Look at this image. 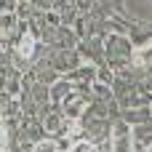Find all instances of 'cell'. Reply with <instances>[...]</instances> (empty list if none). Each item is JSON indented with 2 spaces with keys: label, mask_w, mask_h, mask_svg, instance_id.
Wrapping results in <instances>:
<instances>
[{
  "label": "cell",
  "mask_w": 152,
  "mask_h": 152,
  "mask_svg": "<svg viewBox=\"0 0 152 152\" xmlns=\"http://www.w3.org/2000/svg\"><path fill=\"white\" fill-rule=\"evenodd\" d=\"M61 115L67 118V120H77L80 118V112H83V107H86V94L80 91V88H72L64 99H61Z\"/></svg>",
  "instance_id": "obj_1"
},
{
  "label": "cell",
  "mask_w": 152,
  "mask_h": 152,
  "mask_svg": "<svg viewBox=\"0 0 152 152\" xmlns=\"http://www.w3.org/2000/svg\"><path fill=\"white\" fill-rule=\"evenodd\" d=\"M75 64H77L75 51H59L53 56V69H75Z\"/></svg>",
  "instance_id": "obj_2"
},
{
  "label": "cell",
  "mask_w": 152,
  "mask_h": 152,
  "mask_svg": "<svg viewBox=\"0 0 152 152\" xmlns=\"http://www.w3.org/2000/svg\"><path fill=\"white\" fill-rule=\"evenodd\" d=\"M16 53L24 56V59H29V56L35 53V37H32L29 32H24V35L16 40Z\"/></svg>",
  "instance_id": "obj_3"
},
{
  "label": "cell",
  "mask_w": 152,
  "mask_h": 152,
  "mask_svg": "<svg viewBox=\"0 0 152 152\" xmlns=\"http://www.w3.org/2000/svg\"><path fill=\"white\" fill-rule=\"evenodd\" d=\"M115 45H110L107 48V56L112 59V61H123L126 59V53H128V48H126V43L123 40H112Z\"/></svg>",
  "instance_id": "obj_4"
},
{
  "label": "cell",
  "mask_w": 152,
  "mask_h": 152,
  "mask_svg": "<svg viewBox=\"0 0 152 152\" xmlns=\"http://www.w3.org/2000/svg\"><path fill=\"white\" fill-rule=\"evenodd\" d=\"M69 91H72V86H69V83H56V86H53V91H51V96H53L56 102H61Z\"/></svg>",
  "instance_id": "obj_5"
},
{
  "label": "cell",
  "mask_w": 152,
  "mask_h": 152,
  "mask_svg": "<svg viewBox=\"0 0 152 152\" xmlns=\"http://www.w3.org/2000/svg\"><path fill=\"white\" fill-rule=\"evenodd\" d=\"M13 24H16V16H13V13H0V29H3V32H8Z\"/></svg>",
  "instance_id": "obj_6"
},
{
  "label": "cell",
  "mask_w": 152,
  "mask_h": 152,
  "mask_svg": "<svg viewBox=\"0 0 152 152\" xmlns=\"http://www.w3.org/2000/svg\"><path fill=\"white\" fill-rule=\"evenodd\" d=\"M72 152H99V150H96L91 142H75V144H72Z\"/></svg>",
  "instance_id": "obj_7"
},
{
  "label": "cell",
  "mask_w": 152,
  "mask_h": 152,
  "mask_svg": "<svg viewBox=\"0 0 152 152\" xmlns=\"http://www.w3.org/2000/svg\"><path fill=\"white\" fill-rule=\"evenodd\" d=\"M35 152H59V147L53 142H37L35 144Z\"/></svg>",
  "instance_id": "obj_8"
},
{
  "label": "cell",
  "mask_w": 152,
  "mask_h": 152,
  "mask_svg": "<svg viewBox=\"0 0 152 152\" xmlns=\"http://www.w3.org/2000/svg\"><path fill=\"white\" fill-rule=\"evenodd\" d=\"M94 94H96L99 99H107V96H110V88L102 86V83H96V86H94Z\"/></svg>",
  "instance_id": "obj_9"
},
{
  "label": "cell",
  "mask_w": 152,
  "mask_h": 152,
  "mask_svg": "<svg viewBox=\"0 0 152 152\" xmlns=\"http://www.w3.org/2000/svg\"><path fill=\"white\" fill-rule=\"evenodd\" d=\"M13 0H0V13H13Z\"/></svg>",
  "instance_id": "obj_10"
},
{
  "label": "cell",
  "mask_w": 152,
  "mask_h": 152,
  "mask_svg": "<svg viewBox=\"0 0 152 152\" xmlns=\"http://www.w3.org/2000/svg\"><path fill=\"white\" fill-rule=\"evenodd\" d=\"M5 147V131H3V120H0V152Z\"/></svg>",
  "instance_id": "obj_11"
},
{
  "label": "cell",
  "mask_w": 152,
  "mask_h": 152,
  "mask_svg": "<svg viewBox=\"0 0 152 152\" xmlns=\"http://www.w3.org/2000/svg\"><path fill=\"white\" fill-rule=\"evenodd\" d=\"M147 152H152V147H150V150H147Z\"/></svg>",
  "instance_id": "obj_12"
}]
</instances>
